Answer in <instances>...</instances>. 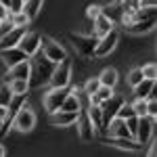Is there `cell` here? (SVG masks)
I'll list each match as a JSON object with an SVG mask.
<instances>
[{"label": "cell", "instance_id": "26", "mask_svg": "<svg viewBox=\"0 0 157 157\" xmlns=\"http://www.w3.org/2000/svg\"><path fill=\"white\" fill-rule=\"evenodd\" d=\"M101 13L109 17L113 23H115V19H121V6L120 2H113V4H107V6H101Z\"/></svg>", "mask_w": 157, "mask_h": 157}, {"label": "cell", "instance_id": "9", "mask_svg": "<svg viewBox=\"0 0 157 157\" xmlns=\"http://www.w3.org/2000/svg\"><path fill=\"white\" fill-rule=\"evenodd\" d=\"M40 50H42V55L48 61H52V63H59V61H63L67 57V55H65V48L61 46L59 42H55L52 38H44V40L40 42Z\"/></svg>", "mask_w": 157, "mask_h": 157}, {"label": "cell", "instance_id": "30", "mask_svg": "<svg viewBox=\"0 0 157 157\" xmlns=\"http://www.w3.org/2000/svg\"><path fill=\"white\" fill-rule=\"evenodd\" d=\"M132 109H134V113L140 117V115H147V98H136L132 103Z\"/></svg>", "mask_w": 157, "mask_h": 157}, {"label": "cell", "instance_id": "23", "mask_svg": "<svg viewBox=\"0 0 157 157\" xmlns=\"http://www.w3.org/2000/svg\"><path fill=\"white\" fill-rule=\"evenodd\" d=\"M42 6H44V0H25L23 11H25V15L29 17V21H32V19H36L38 15H40Z\"/></svg>", "mask_w": 157, "mask_h": 157}, {"label": "cell", "instance_id": "47", "mask_svg": "<svg viewBox=\"0 0 157 157\" xmlns=\"http://www.w3.org/2000/svg\"><path fill=\"white\" fill-rule=\"evenodd\" d=\"M2 124H4V120H0V128H2Z\"/></svg>", "mask_w": 157, "mask_h": 157}, {"label": "cell", "instance_id": "46", "mask_svg": "<svg viewBox=\"0 0 157 157\" xmlns=\"http://www.w3.org/2000/svg\"><path fill=\"white\" fill-rule=\"evenodd\" d=\"M0 2H2V4H4L6 9H9V4H11V0H0Z\"/></svg>", "mask_w": 157, "mask_h": 157}, {"label": "cell", "instance_id": "37", "mask_svg": "<svg viewBox=\"0 0 157 157\" xmlns=\"http://www.w3.org/2000/svg\"><path fill=\"white\" fill-rule=\"evenodd\" d=\"M147 115H151V117H155V115H157V103H155V94L147 97Z\"/></svg>", "mask_w": 157, "mask_h": 157}, {"label": "cell", "instance_id": "17", "mask_svg": "<svg viewBox=\"0 0 157 157\" xmlns=\"http://www.w3.org/2000/svg\"><path fill=\"white\" fill-rule=\"evenodd\" d=\"M155 27V17H149V19H136L130 25H126V32L128 34H134V36H140V34H147Z\"/></svg>", "mask_w": 157, "mask_h": 157}, {"label": "cell", "instance_id": "35", "mask_svg": "<svg viewBox=\"0 0 157 157\" xmlns=\"http://www.w3.org/2000/svg\"><path fill=\"white\" fill-rule=\"evenodd\" d=\"M132 115H136L132 105H126V103H124L120 107V111H117V117H121V120H128V117H132Z\"/></svg>", "mask_w": 157, "mask_h": 157}, {"label": "cell", "instance_id": "15", "mask_svg": "<svg viewBox=\"0 0 157 157\" xmlns=\"http://www.w3.org/2000/svg\"><path fill=\"white\" fill-rule=\"evenodd\" d=\"M0 59L4 61V65H6V67H13V65H17V63H21V61L29 59V57H27L19 46H13V48L0 50Z\"/></svg>", "mask_w": 157, "mask_h": 157}, {"label": "cell", "instance_id": "39", "mask_svg": "<svg viewBox=\"0 0 157 157\" xmlns=\"http://www.w3.org/2000/svg\"><path fill=\"white\" fill-rule=\"evenodd\" d=\"M23 4H25V0H11V4H9V11H11V13L23 11Z\"/></svg>", "mask_w": 157, "mask_h": 157}, {"label": "cell", "instance_id": "18", "mask_svg": "<svg viewBox=\"0 0 157 157\" xmlns=\"http://www.w3.org/2000/svg\"><path fill=\"white\" fill-rule=\"evenodd\" d=\"M107 130L111 132V136H117V138H134L128 130V126H126V120H121L117 115L107 124Z\"/></svg>", "mask_w": 157, "mask_h": 157}, {"label": "cell", "instance_id": "2", "mask_svg": "<svg viewBox=\"0 0 157 157\" xmlns=\"http://www.w3.org/2000/svg\"><path fill=\"white\" fill-rule=\"evenodd\" d=\"M52 86H57V88H65V86H69L71 82V63L67 61V57L59 63H55V69L50 73V80H48Z\"/></svg>", "mask_w": 157, "mask_h": 157}, {"label": "cell", "instance_id": "29", "mask_svg": "<svg viewBox=\"0 0 157 157\" xmlns=\"http://www.w3.org/2000/svg\"><path fill=\"white\" fill-rule=\"evenodd\" d=\"M121 6V15H130L132 17L134 13L140 9V0H117Z\"/></svg>", "mask_w": 157, "mask_h": 157}, {"label": "cell", "instance_id": "36", "mask_svg": "<svg viewBox=\"0 0 157 157\" xmlns=\"http://www.w3.org/2000/svg\"><path fill=\"white\" fill-rule=\"evenodd\" d=\"M111 94H113V88H107V86H98V90L94 92V97H97L101 103H103L105 98H109Z\"/></svg>", "mask_w": 157, "mask_h": 157}, {"label": "cell", "instance_id": "44", "mask_svg": "<svg viewBox=\"0 0 157 157\" xmlns=\"http://www.w3.org/2000/svg\"><path fill=\"white\" fill-rule=\"evenodd\" d=\"M157 0H140V6H155Z\"/></svg>", "mask_w": 157, "mask_h": 157}, {"label": "cell", "instance_id": "27", "mask_svg": "<svg viewBox=\"0 0 157 157\" xmlns=\"http://www.w3.org/2000/svg\"><path fill=\"white\" fill-rule=\"evenodd\" d=\"M9 88H11L13 94H27V90H29V82L27 80H19V78H15L9 82Z\"/></svg>", "mask_w": 157, "mask_h": 157}, {"label": "cell", "instance_id": "16", "mask_svg": "<svg viewBox=\"0 0 157 157\" xmlns=\"http://www.w3.org/2000/svg\"><path fill=\"white\" fill-rule=\"evenodd\" d=\"M105 143L117 147V149H124V151H132V153H140V151L145 149L136 138H117V136H111V138L105 140Z\"/></svg>", "mask_w": 157, "mask_h": 157}, {"label": "cell", "instance_id": "25", "mask_svg": "<svg viewBox=\"0 0 157 157\" xmlns=\"http://www.w3.org/2000/svg\"><path fill=\"white\" fill-rule=\"evenodd\" d=\"M80 97H78V88L73 90V92H69L67 97H65V101H63V105H61V109H65V111H80Z\"/></svg>", "mask_w": 157, "mask_h": 157}, {"label": "cell", "instance_id": "11", "mask_svg": "<svg viewBox=\"0 0 157 157\" xmlns=\"http://www.w3.org/2000/svg\"><path fill=\"white\" fill-rule=\"evenodd\" d=\"M75 124H78V136H80L82 140H92V138L97 136V128L92 126V121H90V117H88L86 111H80V113H78Z\"/></svg>", "mask_w": 157, "mask_h": 157}, {"label": "cell", "instance_id": "12", "mask_svg": "<svg viewBox=\"0 0 157 157\" xmlns=\"http://www.w3.org/2000/svg\"><path fill=\"white\" fill-rule=\"evenodd\" d=\"M78 113L80 111H65V109H57L50 113V121L52 126L57 128H67V126H73L75 120H78Z\"/></svg>", "mask_w": 157, "mask_h": 157}, {"label": "cell", "instance_id": "34", "mask_svg": "<svg viewBox=\"0 0 157 157\" xmlns=\"http://www.w3.org/2000/svg\"><path fill=\"white\" fill-rule=\"evenodd\" d=\"M13 97V92H11V88H9V84H4L2 88H0V105H9V101H11Z\"/></svg>", "mask_w": 157, "mask_h": 157}, {"label": "cell", "instance_id": "33", "mask_svg": "<svg viewBox=\"0 0 157 157\" xmlns=\"http://www.w3.org/2000/svg\"><path fill=\"white\" fill-rule=\"evenodd\" d=\"M98 86H101L98 78H90V80L84 84V92H86V94H94V92L98 90Z\"/></svg>", "mask_w": 157, "mask_h": 157}, {"label": "cell", "instance_id": "3", "mask_svg": "<svg viewBox=\"0 0 157 157\" xmlns=\"http://www.w3.org/2000/svg\"><path fill=\"white\" fill-rule=\"evenodd\" d=\"M11 124H13V128H17L19 132H29V130H34V126H36V113L27 107V103H25L23 107L13 115Z\"/></svg>", "mask_w": 157, "mask_h": 157}, {"label": "cell", "instance_id": "48", "mask_svg": "<svg viewBox=\"0 0 157 157\" xmlns=\"http://www.w3.org/2000/svg\"><path fill=\"white\" fill-rule=\"evenodd\" d=\"M0 25H2V21H0Z\"/></svg>", "mask_w": 157, "mask_h": 157}, {"label": "cell", "instance_id": "14", "mask_svg": "<svg viewBox=\"0 0 157 157\" xmlns=\"http://www.w3.org/2000/svg\"><path fill=\"white\" fill-rule=\"evenodd\" d=\"M25 29H27V27H11V29H6V32L2 34V38H0V50L17 46L19 40H21V36L25 34Z\"/></svg>", "mask_w": 157, "mask_h": 157}, {"label": "cell", "instance_id": "31", "mask_svg": "<svg viewBox=\"0 0 157 157\" xmlns=\"http://www.w3.org/2000/svg\"><path fill=\"white\" fill-rule=\"evenodd\" d=\"M140 71H143V78H147V80H155L157 78V65L155 63H149V65H145V67H140Z\"/></svg>", "mask_w": 157, "mask_h": 157}, {"label": "cell", "instance_id": "20", "mask_svg": "<svg viewBox=\"0 0 157 157\" xmlns=\"http://www.w3.org/2000/svg\"><path fill=\"white\" fill-rule=\"evenodd\" d=\"M153 90H155V80H147V78H143L138 84L134 86V94H136V98H147L153 94Z\"/></svg>", "mask_w": 157, "mask_h": 157}, {"label": "cell", "instance_id": "45", "mask_svg": "<svg viewBox=\"0 0 157 157\" xmlns=\"http://www.w3.org/2000/svg\"><path fill=\"white\" fill-rule=\"evenodd\" d=\"M4 155H6V149H4V147L0 145V157H4Z\"/></svg>", "mask_w": 157, "mask_h": 157}, {"label": "cell", "instance_id": "38", "mask_svg": "<svg viewBox=\"0 0 157 157\" xmlns=\"http://www.w3.org/2000/svg\"><path fill=\"white\" fill-rule=\"evenodd\" d=\"M126 126H128V130H130V134H136V126H138V115H132V117H128L126 120Z\"/></svg>", "mask_w": 157, "mask_h": 157}, {"label": "cell", "instance_id": "4", "mask_svg": "<svg viewBox=\"0 0 157 157\" xmlns=\"http://www.w3.org/2000/svg\"><path fill=\"white\" fill-rule=\"evenodd\" d=\"M117 40H120V32H117L115 27H113L111 32H107L105 36L97 38V46H94V52H92V57H107L109 52L115 48Z\"/></svg>", "mask_w": 157, "mask_h": 157}, {"label": "cell", "instance_id": "6", "mask_svg": "<svg viewBox=\"0 0 157 157\" xmlns=\"http://www.w3.org/2000/svg\"><path fill=\"white\" fill-rule=\"evenodd\" d=\"M153 128H155V117H151V115H140V117H138V126H136L134 138H136L143 147H147L149 140L153 138Z\"/></svg>", "mask_w": 157, "mask_h": 157}, {"label": "cell", "instance_id": "5", "mask_svg": "<svg viewBox=\"0 0 157 157\" xmlns=\"http://www.w3.org/2000/svg\"><path fill=\"white\" fill-rule=\"evenodd\" d=\"M69 40H71V44H73V48H75L78 55H82V57H92L94 46H97V38H94V36L69 34Z\"/></svg>", "mask_w": 157, "mask_h": 157}, {"label": "cell", "instance_id": "43", "mask_svg": "<svg viewBox=\"0 0 157 157\" xmlns=\"http://www.w3.org/2000/svg\"><path fill=\"white\" fill-rule=\"evenodd\" d=\"M149 143H151V147H149V155L153 157V155H155V153H157V147H155V140H153V138H151Z\"/></svg>", "mask_w": 157, "mask_h": 157}, {"label": "cell", "instance_id": "40", "mask_svg": "<svg viewBox=\"0 0 157 157\" xmlns=\"http://www.w3.org/2000/svg\"><path fill=\"white\" fill-rule=\"evenodd\" d=\"M86 15H88L90 19H97L98 15H101V6H98V4H90V6L86 9Z\"/></svg>", "mask_w": 157, "mask_h": 157}, {"label": "cell", "instance_id": "19", "mask_svg": "<svg viewBox=\"0 0 157 157\" xmlns=\"http://www.w3.org/2000/svg\"><path fill=\"white\" fill-rule=\"evenodd\" d=\"M92 21H94V32H92V36H94V38L105 36L107 32H111V29H113V25H115L111 19H109V17H105L103 13L98 15L97 19H92Z\"/></svg>", "mask_w": 157, "mask_h": 157}, {"label": "cell", "instance_id": "32", "mask_svg": "<svg viewBox=\"0 0 157 157\" xmlns=\"http://www.w3.org/2000/svg\"><path fill=\"white\" fill-rule=\"evenodd\" d=\"M140 80H143V71H140V67H136V69H132V71L128 73V84L132 86V88L138 84Z\"/></svg>", "mask_w": 157, "mask_h": 157}, {"label": "cell", "instance_id": "22", "mask_svg": "<svg viewBox=\"0 0 157 157\" xmlns=\"http://www.w3.org/2000/svg\"><path fill=\"white\" fill-rule=\"evenodd\" d=\"M98 82H101V86L113 88V86L117 84V71H115L113 67H107V69H103V71H101V75H98Z\"/></svg>", "mask_w": 157, "mask_h": 157}, {"label": "cell", "instance_id": "7", "mask_svg": "<svg viewBox=\"0 0 157 157\" xmlns=\"http://www.w3.org/2000/svg\"><path fill=\"white\" fill-rule=\"evenodd\" d=\"M67 94H69L67 86H65V88H57V86H52L48 92L44 94V101H42V103H44V109H46L48 113L61 109V105H63V101H65Z\"/></svg>", "mask_w": 157, "mask_h": 157}, {"label": "cell", "instance_id": "41", "mask_svg": "<svg viewBox=\"0 0 157 157\" xmlns=\"http://www.w3.org/2000/svg\"><path fill=\"white\" fill-rule=\"evenodd\" d=\"M9 15H11V11L0 2V21H6V19H9Z\"/></svg>", "mask_w": 157, "mask_h": 157}, {"label": "cell", "instance_id": "8", "mask_svg": "<svg viewBox=\"0 0 157 157\" xmlns=\"http://www.w3.org/2000/svg\"><path fill=\"white\" fill-rule=\"evenodd\" d=\"M40 42H42V36H40V34H36V32H27V29H25V34L21 36V40H19L17 46L32 59V57H36L38 52H40Z\"/></svg>", "mask_w": 157, "mask_h": 157}, {"label": "cell", "instance_id": "42", "mask_svg": "<svg viewBox=\"0 0 157 157\" xmlns=\"http://www.w3.org/2000/svg\"><path fill=\"white\" fill-rule=\"evenodd\" d=\"M0 120H9V109L4 105H0Z\"/></svg>", "mask_w": 157, "mask_h": 157}, {"label": "cell", "instance_id": "21", "mask_svg": "<svg viewBox=\"0 0 157 157\" xmlns=\"http://www.w3.org/2000/svg\"><path fill=\"white\" fill-rule=\"evenodd\" d=\"M86 113H88V117H90L92 126H94L97 130H103V128H105V120H103V111H101V105H90Z\"/></svg>", "mask_w": 157, "mask_h": 157}, {"label": "cell", "instance_id": "24", "mask_svg": "<svg viewBox=\"0 0 157 157\" xmlns=\"http://www.w3.org/2000/svg\"><path fill=\"white\" fill-rule=\"evenodd\" d=\"M25 103H27L25 94H13L11 101H9V105H6V109H9V120H13V115H15L19 109L23 107Z\"/></svg>", "mask_w": 157, "mask_h": 157}, {"label": "cell", "instance_id": "10", "mask_svg": "<svg viewBox=\"0 0 157 157\" xmlns=\"http://www.w3.org/2000/svg\"><path fill=\"white\" fill-rule=\"evenodd\" d=\"M126 101L120 97V94H111L109 98H105L103 103H101V111H103V120H105V128H107V124L115 115H117V111H120V107L124 105Z\"/></svg>", "mask_w": 157, "mask_h": 157}, {"label": "cell", "instance_id": "13", "mask_svg": "<svg viewBox=\"0 0 157 157\" xmlns=\"http://www.w3.org/2000/svg\"><path fill=\"white\" fill-rule=\"evenodd\" d=\"M29 71H32V63H29V59L21 61V63L9 67V73L4 75V84H9V82L15 80V78H19V80H29Z\"/></svg>", "mask_w": 157, "mask_h": 157}, {"label": "cell", "instance_id": "1", "mask_svg": "<svg viewBox=\"0 0 157 157\" xmlns=\"http://www.w3.org/2000/svg\"><path fill=\"white\" fill-rule=\"evenodd\" d=\"M55 69V63L48 61L44 55H42V59H38L34 65H32V71H29V88H38V86L46 84L50 80V73Z\"/></svg>", "mask_w": 157, "mask_h": 157}, {"label": "cell", "instance_id": "28", "mask_svg": "<svg viewBox=\"0 0 157 157\" xmlns=\"http://www.w3.org/2000/svg\"><path fill=\"white\" fill-rule=\"evenodd\" d=\"M9 21H11L13 27H27L29 25V17L25 15V11H19V13H11Z\"/></svg>", "mask_w": 157, "mask_h": 157}]
</instances>
